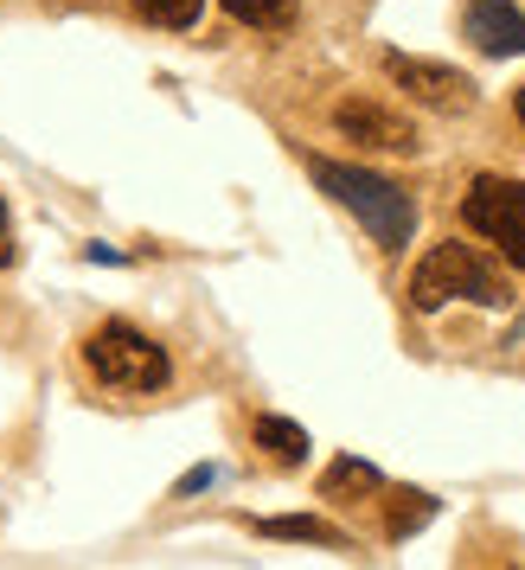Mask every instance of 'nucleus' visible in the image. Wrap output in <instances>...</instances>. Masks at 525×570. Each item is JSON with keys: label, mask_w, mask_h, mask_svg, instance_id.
<instances>
[{"label": "nucleus", "mask_w": 525, "mask_h": 570, "mask_svg": "<svg viewBox=\"0 0 525 570\" xmlns=\"http://www.w3.org/2000/svg\"><path fill=\"white\" fill-rule=\"evenodd\" d=\"M308 180L327 193V199H340L359 225L372 232L378 250H404L410 232H417V206H410V193L392 186L385 174H372V167H353V160H308Z\"/></svg>", "instance_id": "obj_1"}, {"label": "nucleus", "mask_w": 525, "mask_h": 570, "mask_svg": "<svg viewBox=\"0 0 525 570\" xmlns=\"http://www.w3.org/2000/svg\"><path fill=\"white\" fill-rule=\"evenodd\" d=\"M448 302H481V308H513V283L494 257H481L468 244H436L410 276V308L436 314Z\"/></svg>", "instance_id": "obj_2"}, {"label": "nucleus", "mask_w": 525, "mask_h": 570, "mask_svg": "<svg viewBox=\"0 0 525 570\" xmlns=\"http://www.w3.org/2000/svg\"><path fill=\"white\" fill-rule=\"evenodd\" d=\"M83 360H90V372H97V385L122 391V397L167 391V379H174L167 346L148 340V334H135V327H122V321H109V327H97V334L83 340Z\"/></svg>", "instance_id": "obj_3"}, {"label": "nucleus", "mask_w": 525, "mask_h": 570, "mask_svg": "<svg viewBox=\"0 0 525 570\" xmlns=\"http://www.w3.org/2000/svg\"><path fill=\"white\" fill-rule=\"evenodd\" d=\"M462 218H468L513 269H525V180L481 174V180L468 186V199H462Z\"/></svg>", "instance_id": "obj_4"}, {"label": "nucleus", "mask_w": 525, "mask_h": 570, "mask_svg": "<svg viewBox=\"0 0 525 570\" xmlns=\"http://www.w3.org/2000/svg\"><path fill=\"white\" fill-rule=\"evenodd\" d=\"M334 129H340L353 148H366V155H410V148H417V122L397 116L392 104H378V97H346V104L334 109Z\"/></svg>", "instance_id": "obj_5"}, {"label": "nucleus", "mask_w": 525, "mask_h": 570, "mask_svg": "<svg viewBox=\"0 0 525 570\" xmlns=\"http://www.w3.org/2000/svg\"><path fill=\"white\" fill-rule=\"evenodd\" d=\"M385 71H392V83L410 97V104H423V109H443V116L474 109V78H462L455 65H429V58L392 52V58H385Z\"/></svg>", "instance_id": "obj_6"}, {"label": "nucleus", "mask_w": 525, "mask_h": 570, "mask_svg": "<svg viewBox=\"0 0 525 570\" xmlns=\"http://www.w3.org/2000/svg\"><path fill=\"white\" fill-rule=\"evenodd\" d=\"M462 32H468L474 52L487 58H525V13L513 0H468Z\"/></svg>", "instance_id": "obj_7"}, {"label": "nucleus", "mask_w": 525, "mask_h": 570, "mask_svg": "<svg viewBox=\"0 0 525 570\" xmlns=\"http://www.w3.org/2000/svg\"><path fill=\"white\" fill-rule=\"evenodd\" d=\"M257 449L262 455H276V462H308V430L289 423V416H257Z\"/></svg>", "instance_id": "obj_8"}, {"label": "nucleus", "mask_w": 525, "mask_h": 570, "mask_svg": "<svg viewBox=\"0 0 525 570\" xmlns=\"http://www.w3.org/2000/svg\"><path fill=\"white\" fill-rule=\"evenodd\" d=\"M372 488H378V468L359 462V455H340V462L320 474V493H327V500H346V493H372Z\"/></svg>", "instance_id": "obj_9"}, {"label": "nucleus", "mask_w": 525, "mask_h": 570, "mask_svg": "<svg viewBox=\"0 0 525 570\" xmlns=\"http://www.w3.org/2000/svg\"><path fill=\"white\" fill-rule=\"evenodd\" d=\"M262 539H301V544H327V551H346V532L320 525V519H262Z\"/></svg>", "instance_id": "obj_10"}, {"label": "nucleus", "mask_w": 525, "mask_h": 570, "mask_svg": "<svg viewBox=\"0 0 525 570\" xmlns=\"http://www.w3.org/2000/svg\"><path fill=\"white\" fill-rule=\"evenodd\" d=\"M199 7H206V0H135V13H141L148 27H167V32H186L199 20Z\"/></svg>", "instance_id": "obj_11"}, {"label": "nucleus", "mask_w": 525, "mask_h": 570, "mask_svg": "<svg viewBox=\"0 0 525 570\" xmlns=\"http://www.w3.org/2000/svg\"><path fill=\"white\" fill-rule=\"evenodd\" d=\"M225 7H231L237 20H244V27H289V13H295V0H225Z\"/></svg>", "instance_id": "obj_12"}, {"label": "nucleus", "mask_w": 525, "mask_h": 570, "mask_svg": "<svg viewBox=\"0 0 525 570\" xmlns=\"http://www.w3.org/2000/svg\"><path fill=\"white\" fill-rule=\"evenodd\" d=\"M429 513H436V500H429V493H397L392 539H410V532H423V525H429Z\"/></svg>", "instance_id": "obj_13"}, {"label": "nucleus", "mask_w": 525, "mask_h": 570, "mask_svg": "<svg viewBox=\"0 0 525 570\" xmlns=\"http://www.w3.org/2000/svg\"><path fill=\"white\" fill-rule=\"evenodd\" d=\"M13 263V225H7V206H0V269Z\"/></svg>", "instance_id": "obj_14"}, {"label": "nucleus", "mask_w": 525, "mask_h": 570, "mask_svg": "<svg viewBox=\"0 0 525 570\" xmlns=\"http://www.w3.org/2000/svg\"><path fill=\"white\" fill-rule=\"evenodd\" d=\"M199 488H211V468H192V474L180 481V493H199Z\"/></svg>", "instance_id": "obj_15"}, {"label": "nucleus", "mask_w": 525, "mask_h": 570, "mask_svg": "<svg viewBox=\"0 0 525 570\" xmlns=\"http://www.w3.org/2000/svg\"><path fill=\"white\" fill-rule=\"evenodd\" d=\"M513 109H519V129H525V90H519V97H513Z\"/></svg>", "instance_id": "obj_16"}]
</instances>
